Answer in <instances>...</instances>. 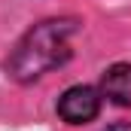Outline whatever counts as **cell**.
I'll return each instance as SVG.
<instances>
[{
    "label": "cell",
    "instance_id": "cell-1",
    "mask_svg": "<svg viewBox=\"0 0 131 131\" xmlns=\"http://www.w3.org/2000/svg\"><path fill=\"white\" fill-rule=\"evenodd\" d=\"M73 31H76V18H46V21L34 25L15 43V49L6 61L9 76L18 82H34L43 73L61 67L70 58Z\"/></svg>",
    "mask_w": 131,
    "mask_h": 131
},
{
    "label": "cell",
    "instance_id": "cell-2",
    "mask_svg": "<svg viewBox=\"0 0 131 131\" xmlns=\"http://www.w3.org/2000/svg\"><path fill=\"white\" fill-rule=\"evenodd\" d=\"M101 113V95L92 85H73L58 101V116L67 125H85Z\"/></svg>",
    "mask_w": 131,
    "mask_h": 131
},
{
    "label": "cell",
    "instance_id": "cell-3",
    "mask_svg": "<svg viewBox=\"0 0 131 131\" xmlns=\"http://www.w3.org/2000/svg\"><path fill=\"white\" fill-rule=\"evenodd\" d=\"M101 92L116 107H131V64H113L101 79Z\"/></svg>",
    "mask_w": 131,
    "mask_h": 131
},
{
    "label": "cell",
    "instance_id": "cell-4",
    "mask_svg": "<svg viewBox=\"0 0 131 131\" xmlns=\"http://www.w3.org/2000/svg\"><path fill=\"white\" fill-rule=\"evenodd\" d=\"M104 131H131V122H116V125H110Z\"/></svg>",
    "mask_w": 131,
    "mask_h": 131
}]
</instances>
